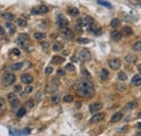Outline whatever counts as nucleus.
<instances>
[{
    "instance_id": "nucleus-1",
    "label": "nucleus",
    "mask_w": 141,
    "mask_h": 136,
    "mask_svg": "<svg viewBox=\"0 0 141 136\" xmlns=\"http://www.w3.org/2000/svg\"><path fill=\"white\" fill-rule=\"evenodd\" d=\"M76 93L80 96V97L89 98L94 95V85L91 81L87 79H83L78 81L76 84Z\"/></svg>"
},
{
    "instance_id": "nucleus-2",
    "label": "nucleus",
    "mask_w": 141,
    "mask_h": 136,
    "mask_svg": "<svg viewBox=\"0 0 141 136\" xmlns=\"http://www.w3.org/2000/svg\"><path fill=\"white\" fill-rule=\"evenodd\" d=\"M17 80V77H15L14 73L12 72H6L1 78V83L4 86H9V85H12Z\"/></svg>"
},
{
    "instance_id": "nucleus-3",
    "label": "nucleus",
    "mask_w": 141,
    "mask_h": 136,
    "mask_svg": "<svg viewBox=\"0 0 141 136\" xmlns=\"http://www.w3.org/2000/svg\"><path fill=\"white\" fill-rule=\"evenodd\" d=\"M59 85H60V80L58 78H53L50 81V83L47 85V87H46V92L47 93H54Z\"/></svg>"
},
{
    "instance_id": "nucleus-4",
    "label": "nucleus",
    "mask_w": 141,
    "mask_h": 136,
    "mask_svg": "<svg viewBox=\"0 0 141 136\" xmlns=\"http://www.w3.org/2000/svg\"><path fill=\"white\" fill-rule=\"evenodd\" d=\"M8 100H9V102H10V105H11L12 110H15L18 106H20V100H18V98L17 97L15 93H10V94H9Z\"/></svg>"
},
{
    "instance_id": "nucleus-5",
    "label": "nucleus",
    "mask_w": 141,
    "mask_h": 136,
    "mask_svg": "<svg viewBox=\"0 0 141 136\" xmlns=\"http://www.w3.org/2000/svg\"><path fill=\"white\" fill-rule=\"evenodd\" d=\"M78 57H79V59L82 62H88V61H90V58H91V54H90L89 50L83 49L82 51L79 52V54H78Z\"/></svg>"
},
{
    "instance_id": "nucleus-6",
    "label": "nucleus",
    "mask_w": 141,
    "mask_h": 136,
    "mask_svg": "<svg viewBox=\"0 0 141 136\" xmlns=\"http://www.w3.org/2000/svg\"><path fill=\"white\" fill-rule=\"evenodd\" d=\"M57 23H58V26L60 28H64V27H67L68 26V21L66 20V17L64 16L63 14H59L57 18Z\"/></svg>"
},
{
    "instance_id": "nucleus-7",
    "label": "nucleus",
    "mask_w": 141,
    "mask_h": 136,
    "mask_svg": "<svg viewBox=\"0 0 141 136\" xmlns=\"http://www.w3.org/2000/svg\"><path fill=\"white\" fill-rule=\"evenodd\" d=\"M121 65H122V62L119 58H112L110 59L108 62V66L112 70H117V69L121 68Z\"/></svg>"
},
{
    "instance_id": "nucleus-8",
    "label": "nucleus",
    "mask_w": 141,
    "mask_h": 136,
    "mask_svg": "<svg viewBox=\"0 0 141 136\" xmlns=\"http://www.w3.org/2000/svg\"><path fill=\"white\" fill-rule=\"evenodd\" d=\"M61 36L63 37L64 39H68V40H72L74 38V33L68 27H64L61 30Z\"/></svg>"
},
{
    "instance_id": "nucleus-9",
    "label": "nucleus",
    "mask_w": 141,
    "mask_h": 136,
    "mask_svg": "<svg viewBox=\"0 0 141 136\" xmlns=\"http://www.w3.org/2000/svg\"><path fill=\"white\" fill-rule=\"evenodd\" d=\"M104 117H105L104 112H99V114H97V112H96L94 116H92L91 119L89 120V122H90V123H97V122L102 121V120L104 119Z\"/></svg>"
},
{
    "instance_id": "nucleus-10",
    "label": "nucleus",
    "mask_w": 141,
    "mask_h": 136,
    "mask_svg": "<svg viewBox=\"0 0 141 136\" xmlns=\"http://www.w3.org/2000/svg\"><path fill=\"white\" fill-rule=\"evenodd\" d=\"M21 81L25 84H31L32 82L34 81V78H33V76H31L29 73H23V75L21 76Z\"/></svg>"
},
{
    "instance_id": "nucleus-11",
    "label": "nucleus",
    "mask_w": 141,
    "mask_h": 136,
    "mask_svg": "<svg viewBox=\"0 0 141 136\" xmlns=\"http://www.w3.org/2000/svg\"><path fill=\"white\" fill-rule=\"evenodd\" d=\"M102 107H103V105L101 103H94V104H92V105H90L89 110L91 114H96V112L100 111V110L102 109Z\"/></svg>"
},
{
    "instance_id": "nucleus-12",
    "label": "nucleus",
    "mask_w": 141,
    "mask_h": 136,
    "mask_svg": "<svg viewBox=\"0 0 141 136\" xmlns=\"http://www.w3.org/2000/svg\"><path fill=\"white\" fill-rule=\"evenodd\" d=\"M125 61L127 62L128 64H135L136 62L138 61V57H137V55H135V54H127L126 56H125Z\"/></svg>"
},
{
    "instance_id": "nucleus-13",
    "label": "nucleus",
    "mask_w": 141,
    "mask_h": 136,
    "mask_svg": "<svg viewBox=\"0 0 141 136\" xmlns=\"http://www.w3.org/2000/svg\"><path fill=\"white\" fill-rule=\"evenodd\" d=\"M11 135H28L31 134V130L29 129H25L22 131H10Z\"/></svg>"
},
{
    "instance_id": "nucleus-14",
    "label": "nucleus",
    "mask_w": 141,
    "mask_h": 136,
    "mask_svg": "<svg viewBox=\"0 0 141 136\" xmlns=\"http://www.w3.org/2000/svg\"><path fill=\"white\" fill-rule=\"evenodd\" d=\"M131 84L135 86H140L141 85V75H136L131 79Z\"/></svg>"
},
{
    "instance_id": "nucleus-15",
    "label": "nucleus",
    "mask_w": 141,
    "mask_h": 136,
    "mask_svg": "<svg viewBox=\"0 0 141 136\" xmlns=\"http://www.w3.org/2000/svg\"><path fill=\"white\" fill-rule=\"evenodd\" d=\"M111 38H112L113 41H121L122 38H123V35H122L119 31H113L112 34H111Z\"/></svg>"
},
{
    "instance_id": "nucleus-16",
    "label": "nucleus",
    "mask_w": 141,
    "mask_h": 136,
    "mask_svg": "<svg viewBox=\"0 0 141 136\" xmlns=\"http://www.w3.org/2000/svg\"><path fill=\"white\" fill-rule=\"evenodd\" d=\"M122 119H123V114H122V112H116V114H114L112 116V118H111V122L115 123V122L121 121Z\"/></svg>"
},
{
    "instance_id": "nucleus-17",
    "label": "nucleus",
    "mask_w": 141,
    "mask_h": 136,
    "mask_svg": "<svg viewBox=\"0 0 141 136\" xmlns=\"http://www.w3.org/2000/svg\"><path fill=\"white\" fill-rule=\"evenodd\" d=\"M64 61H65V59H64L63 57H60V56H58V55H55V56L52 57L51 63H52V64H55V65H59V64H62V63H63Z\"/></svg>"
},
{
    "instance_id": "nucleus-18",
    "label": "nucleus",
    "mask_w": 141,
    "mask_h": 136,
    "mask_svg": "<svg viewBox=\"0 0 141 136\" xmlns=\"http://www.w3.org/2000/svg\"><path fill=\"white\" fill-rule=\"evenodd\" d=\"M1 16L4 18L6 21H8V22H12L13 20H14V15L12 14V13H9V12H6V13H2Z\"/></svg>"
},
{
    "instance_id": "nucleus-19",
    "label": "nucleus",
    "mask_w": 141,
    "mask_h": 136,
    "mask_svg": "<svg viewBox=\"0 0 141 136\" xmlns=\"http://www.w3.org/2000/svg\"><path fill=\"white\" fill-rule=\"evenodd\" d=\"M60 98H61V96H60L59 93H54V94H53L52 97H51L52 105H58V104L60 103Z\"/></svg>"
},
{
    "instance_id": "nucleus-20",
    "label": "nucleus",
    "mask_w": 141,
    "mask_h": 136,
    "mask_svg": "<svg viewBox=\"0 0 141 136\" xmlns=\"http://www.w3.org/2000/svg\"><path fill=\"white\" fill-rule=\"evenodd\" d=\"M4 112H6V100L4 98L0 97V116H2Z\"/></svg>"
},
{
    "instance_id": "nucleus-21",
    "label": "nucleus",
    "mask_w": 141,
    "mask_h": 136,
    "mask_svg": "<svg viewBox=\"0 0 141 136\" xmlns=\"http://www.w3.org/2000/svg\"><path fill=\"white\" fill-rule=\"evenodd\" d=\"M100 79L103 80V81H105V80L108 79V71L106 70V69H102V70L100 71Z\"/></svg>"
},
{
    "instance_id": "nucleus-22",
    "label": "nucleus",
    "mask_w": 141,
    "mask_h": 136,
    "mask_svg": "<svg viewBox=\"0 0 141 136\" xmlns=\"http://www.w3.org/2000/svg\"><path fill=\"white\" fill-rule=\"evenodd\" d=\"M6 28L9 29V33H10L11 35L15 33V26H14V25H13L11 22H8V23H7V24H6Z\"/></svg>"
},
{
    "instance_id": "nucleus-23",
    "label": "nucleus",
    "mask_w": 141,
    "mask_h": 136,
    "mask_svg": "<svg viewBox=\"0 0 141 136\" xmlns=\"http://www.w3.org/2000/svg\"><path fill=\"white\" fill-rule=\"evenodd\" d=\"M52 50H53V51H55V52L61 51V50H63V44L60 43V42H55L54 44L52 45Z\"/></svg>"
},
{
    "instance_id": "nucleus-24",
    "label": "nucleus",
    "mask_w": 141,
    "mask_h": 136,
    "mask_svg": "<svg viewBox=\"0 0 141 136\" xmlns=\"http://www.w3.org/2000/svg\"><path fill=\"white\" fill-rule=\"evenodd\" d=\"M110 25H111V27H113V28H117V27L121 25V21H119L118 18H113V20L111 21Z\"/></svg>"
},
{
    "instance_id": "nucleus-25",
    "label": "nucleus",
    "mask_w": 141,
    "mask_h": 136,
    "mask_svg": "<svg viewBox=\"0 0 141 136\" xmlns=\"http://www.w3.org/2000/svg\"><path fill=\"white\" fill-rule=\"evenodd\" d=\"M68 13H70L71 15H73V16H77V15H79V10H78L77 8L72 7V8L68 9Z\"/></svg>"
},
{
    "instance_id": "nucleus-26",
    "label": "nucleus",
    "mask_w": 141,
    "mask_h": 136,
    "mask_svg": "<svg viewBox=\"0 0 141 136\" xmlns=\"http://www.w3.org/2000/svg\"><path fill=\"white\" fill-rule=\"evenodd\" d=\"M136 107H137V103H136V102H130V103H128L126 105L125 109H126V110H133V109H135Z\"/></svg>"
},
{
    "instance_id": "nucleus-27",
    "label": "nucleus",
    "mask_w": 141,
    "mask_h": 136,
    "mask_svg": "<svg viewBox=\"0 0 141 136\" xmlns=\"http://www.w3.org/2000/svg\"><path fill=\"white\" fill-rule=\"evenodd\" d=\"M34 38H35L36 40H43V39L46 38V35L43 33H35L34 34Z\"/></svg>"
},
{
    "instance_id": "nucleus-28",
    "label": "nucleus",
    "mask_w": 141,
    "mask_h": 136,
    "mask_svg": "<svg viewBox=\"0 0 141 136\" xmlns=\"http://www.w3.org/2000/svg\"><path fill=\"white\" fill-rule=\"evenodd\" d=\"M133 51H137V52H140L141 51V41H137V42L133 43Z\"/></svg>"
},
{
    "instance_id": "nucleus-29",
    "label": "nucleus",
    "mask_w": 141,
    "mask_h": 136,
    "mask_svg": "<svg viewBox=\"0 0 141 136\" xmlns=\"http://www.w3.org/2000/svg\"><path fill=\"white\" fill-rule=\"evenodd\" d=\"M123 33H124V35H126V36H131L133 31V29H131V27L126 26V27H124Z\"/></svg>"
},
{
    "instance_id": "nucleus-30",
    "label": "nucleus",
    "mask_w": 141,
    "mask_h": 136,
    "mask_svg": "<svg viewBox=\"0 0 141 136\" xmlns=\"http://www.w3.org/2000/svg\"><path fill=\"white\" fill-rule=\"evenodd\" d=\"M25 114H26V109H25L24 107H21L20 109L17 110V116L18 117V118H22L23 116H25Z\"/></svg>"
},
{
    "instance_id": "nucleus-31",
    "label": "nucleus",
    "mask_w": 141,
    "mask_h": 136,
    "mask_svg": "<svg viewBox=\"0 0 141 136\" xmlns=\"http://www.w3.org/2000/svg\"><path fill=\"white\" fill-rule=\"evenodd\" d=\"M63 100L64 103H72L74 100V96L72 94H67V95H65L63 97Z\"/></svg>"
},
{
    "instance_id": "nucleus-32",
    "label": "nucleus",
    "mask_w": 141,
    "mask_h": 136,
    "mask_svg": "<svg viewBox=\"0 0 141 136\" xmlns=\"http://www.w3.org/2000/svg\"><path fill=\"white\" fill-rule=\"evenodd\" d=\"M126 89H127V86L125 84H123V83H118L116 85V90L118 92H125V91H126Z\"/></svg>"
},
{
    "instance_id": "nucleus-33",
    "label": "nucleus",
    "mask_w": 141,
    "mask_h": 136,
    "mask_svg": "<svg viewBox=\"0 0 141 136\" xmlns=\"http://www.w3.org/2000/svg\"><path fill=\"white\" fill-rule=\"evenodd\" d=\"M17 23L18 26H21V27H26L27 26V22L25 20H22V18L17 20Z\"/></svg>"
},
{
    "instance_id": "nucleus-34",
    "label": "nucleus",
    "mask_w": 141,
    "mask_h": 136,
    "mask_svg": "<svg viewBox=\"0 0 141 136\" xmlns=\"http://www.w3.org/2000/svg\"><path fill=\"white\" fill-rule=\"evenodd\" d=\"M65 70L66 71H70V72H74V71H75V66H74L73 64H66Z\"/></svg>"
},
{
    "instance_id": "nucleus-35",
    "label": "nucleus",
    "mask_w": 141,
    "mask_h": 136,
    "mask_svg": "<svg viewBox=\"0 0 141 136\" xmlns=\"http://www.w3.org/2000/svg\"><path fill=\"white\" fill-rule=\"evenodd\" d=\"M18 39H21V40L25 41V42H27V41L29 40V36L27 34H20V36H18Z\"/></svg>"
},
{
    "instance_id": "nucleus-36",
    "label": "nucleus",
    "mask_w": 141,
    "mask_h": 136,
    "mask_svg": "<svg viewBox=\"0 0 141 136\" xmlns=\"http://www.w3.org/2000/svg\"><path fill=\"white\" fill-rule=\"evenodd\" d=\"M98 3L99 4H101V6H103V7H106V8H111V3L108 1H105V0H98Z\"/></svg>"
},
{
    "instance_id": "nucleus-37",
    "label": "nucleus",
    "mask_w": 141,
    "mask_h": 136,
    "mask_svg": "<svg viewBox=\"0 0 141 136\" xmlns=\"http://www.w3.org/2000/svg\"><path fill=\"white\" fill-rule=\"evenodd\" d=\"M12 69L13 70H18V69H21L23 67V63H14V64H12Z\"/></svg>"
},
{
    "instance_id": "nucleus-38",
    "label": "nucleus",
    "mask_w": 141,
    "mask_h": 136,
    "mask_svg": "<svg viewBox=\"0 0 141 136\" xmlns=\"http://www.w3.org/2000/svg\"><path fill=\"white\" fill-rule=\"evenodd\" d=\"M38 10H39V13L43 14V13H47L48 11H49V9H48L47 6H40V7L38 8Z\"/></svg>"
},
{
    "instance_id": "nucleus-39",
    "label": "nucleus",
    "mask_w": 141,
    "mask_h": 136,
    "mask_svg": "<svg viewBox=\"0 0 141 136\" xmlns=\"http://www.w3.org/2000/svg\"><path fill=\"white\" fill-rule=\"evenodd\" d=\"M77 43H79V44H87V43H89V39H87V38H78L77 39Z\"/></svg>"
},
{
    "instance_id": "nucleus-40",
    "label": "nucleus",
    "mask_w": 141,
    "mask_h": 136,
    "mask_svg": "<svg viewBox=\"0 0 141 136\" xmlns=\"http://www.w3.org/2000/svg\"><path fill=\"white\" fill-rule=\"evenodd\" d=\"M118 79L121 80V81H125V80H127V75L124 71H121V72L118 73Z\"/></svg>"
},
{
    "instance_id": "nucleus-41",
    "label": "nucleus",
    "mask_w": 141,
    "mask_h": 136,
    "mask_svg": "<svg viewBox=\"0 0 141 136\" xmlns=\"http://www.w3.org/2000/svg\"><path fill=\"white\" fill-rule=\"evenodd\" d=\"M42 98H43V93L41 91H39L38 93H37V95H36V100H37V102H40Z\"/></svg>"
},
{
    "instance_id": "nucleus-42",
    "label": "nucleus",
    "mask_w": 141,
    "mask_h": 136,
    "mask_svg": "<svg viewBox=\"0 0 141 136\" xmlns=\"http://www.w3.org/2000/svg\"><path fill=\"white\" fill-rule=\"evenodd\" d=\"M34 105H35V103H34L33 100H28L26 102V106H27L28 108H33Z\"/></svg>"
},
{
    "instance_id": "nucleus-43",
    "label": "nucleus",
    "mask_w": 141,
    "mask_h": 136,
    "mask_svg": "<svg viewBox=\"0 0 141 136\" xmlns=\"http://www.w3.org/2000/svg\"><path fill=\"white\" fill-rule=\"evenodd\" d=\"M57 75L59 76V77H63L64 75H65V70H63V69H58V71H57Z\"/></svg>"
},
{
    "instance_id": "nucleus-44",
    "label": "nucleus",
    "mask_w": 141,
    "mask_h": 136,
    "mask_svg": "<svg viewBox=\"0 0 141 136\" xmlns=\"http://www.w3.org/2000/svg\"><path fill=\"white\" fill-rule=\"evenodd\" d=\"M45 72L47 73V75H50V73L52 72V67L51 66H48L47 68H46V70H45Z\"/></svg>"
},
{
    "instance_id": "nucleus-45",
    "label": "nucleus",
    "mask_w": 141,
    "mask_h": 136,
    "mask_svg": "<svg viewBox=\"0 0 141 136\" xmlns=\"http://www.w3.org/2000/svg\"><path fill=\"white\" fill-rule=\"evenodd\" d=\"M33 86H27L26 89H25V93L26 94H28V93H32V92H33Z\"/></svg>"
},
{
    "instance_id": "nucleus-46",
    "label": "nucleus",
    "mask_w": 141,
    "mask_h": 136,
    "mask_svg": "<svg viewBox=\"0 0 141 136\" xmlns=\"http://www.w3.org/2000/svg\"><path fill=\"white\" fill-rule=\"evenodd\" d=\"M32 14H33V15H37V14H39V10H38V8H34L33 10H32Z\"/></svg>"
},
{
    "instance_id": "nucleus-47",
    "label": "nucleus",
    "mask_w": 141,
    "mask_h": 136,
    "mask_svg": "<svg viewBox=\"0 0 141 136\" xmlns=\"http://www.w3.org/2000/svg\"><path fill=\"white\" fill-rule=\"evenodd\" d=\"M13 54H14L15 56H20V54H21L20 50H18V49H13Z\"/></svg>"
},
{
    "instance_id": "nucleus-48",
    "label": "nucleus",
    "mask_w": 141,
    "mask_h": 136,
    "mask_svg": "<svg viewBox=\"0 0 141 136\" xmlns=\"http://www.w3.org/2000/svg\"><path fill=\"white\" fill-rule=\"evenodd\" d=\"M83 75H84L85 76V77H87V78H89L90 77V75H89V72H88V71H87L86 70V69H83Z\"/></svg>"
},
{
    "instance_id": "nucleus-49",
    "label": "nucleus",
    "mask_w": 141,
    "mask_h": 136,
    "mask_svg": "<svg viewBox=\"0 0 141 136\" xmlns=\"http://www.w3.org/2000/svg\"><path fill=\"white\" fill-rule=\"evenodd\" d=\"M21 90H22V87H21L20 85H15L14 86V92H20Z\"/></svg>"
},
{
    "instance_id": "nucleus-50",
    "label": "nucleus",
    "mask_w": 141,
    "mask_h": 136,
    "mask_svg": "<svg viewBox=\"0 0 141 136\" xmlns=\"http://www.w3.org/2000/svg\"><path fill=\"white\" fill-rule=\"evenodd\" d=\"M41 45H42L43 48H47V47H49V43H48V42H43Z\"/></svg>"
},
{
    "instance_id": "nucleus-51",
    "label": "nucleus",
    "mask_w": 141,
    "mask_h": 136,
    "mask_svg": "<svg viewBox=\"0 0 141 136\" xmlns=\"http://www.w3.org/2000/svg\"><path fill=\"white\" fill-rule=\"evenodd\" d=\"M3 34H4V29L0 26V36H1V35H3Z\"/></svg>"
},
{
    "instance_id": "nucleus-52",
    "label": "nucleus",
    "mask_w": 141,
    "mask_h": 136,
    "mask_svg": "<svg viewBox=\"0 0 141 136\" xmlns=\"http://www.w3.org/2000/svg\"><path fill=\"white\" fill-rule=\"evenodd\" d=\"M138 71H139L140 75H141V64H139V65H138Z\"/></svg>"
},
{
    "instance_id": "nucleus-53",
    "label": "nucleus",
    "mask_w": 141,
    "mask_h": 136,
    "mask_svg": "<svg viewBox=\"0 0 141 136\" xmlns=\"http://www.w3.org/2000/svg\"><path fill=\"white\" fill-rule=\"evenodd\" d=\"M137 116H138V118H140V119H141V111H140V112H138Z\"/></svg>"
},
{
    "instance_id": "nucleus-54",
    "label": "nucleus",
    "mask_w": 141,
    "mask_h": 136,
    "mask_svg": "<svg viewBox=\"0 0 141 136\" xmlns=\"http://www.w3.org/2000/svg\"><path fill=\"white\" fill-rule=\"evenodd\" d=\"M136 135H140V136H141V132H138V133H137V134H136Z\"/></svg>"
},
{
    "instance_id": "nucleus-55",
    "label": "nucleus",
    "mask_w": 141,
    "mask_h": 136,
    "mask_svg": "<svg viewBox=\"0 0 141 136\" xmlns=\"http://www.w3.org/2000/svg\"><path fill=\"white\" fill-rule=\"evenodd\" d=\"M138 126H139V128H141V123H138Z\"/></svg>"
}]
</instances>
